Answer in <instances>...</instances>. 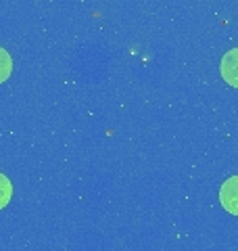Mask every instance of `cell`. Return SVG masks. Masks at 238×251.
<instances>
[{
  "instance_id": "obj_1",
  "label": "cell",
  "mask_w": 238,
  "mask_h": 251,
  "mask_svg": "<svg viewBox=\"0 0 238 251\" xmlns=\"http://www.w3.org/2000/svg\"><path fill=\"white\" fill-rule=\"evenodd\" d=\"M219 203L230 214L238 216V176L228 178L226 182L219 186Z\"/></svg>"
},
{
  "instance_id": "obj_2",
  "label": "cell",
  "mask_w": 238,
  "mask_h": 251,
  "mask_svg": "<svg viewBox=\"0 0 238 251\" xmlns=\"http://www.w3.org/2000/svg\"><path fill=\"white\" fill-rule=\"evenodd\" d=\"M219 74L230 86L238 88V49H232L224 54L219 63Z\"/></svg>"
},
{
  "instance_id": "obj_3",
  "label": "cell",
  "mask_w": 238,
  "mask_h": 251,
  "mask_svg": "<svg viewBox=\"0 0 238 251\" xmlns=\"http://www.w3.org/2000/svg\"><path fill=\"white\" fill-rule=\"evenodd\" d=\"M11 195H13V186H11V180L6 178L2 172H0V209H2L6 203L11 201Z\"/></svg>"
},
{
  "instance_id": "obj_4",
  "label": "cell",
  "mask_w": 238,
  "mask_h": 251,
  "mask_svg": "<svg viewBox=\"0 0 238 251\" xmlns=\"http://www.w3.org/2000/svg\"><path fill=\"white\" fill-rule=\"evenodd\" d=\"M11 69H13V61H11V54L6 52L2 46H0V82H4L6 77L11 75Z\"/></svg>"
}]
</instances>
